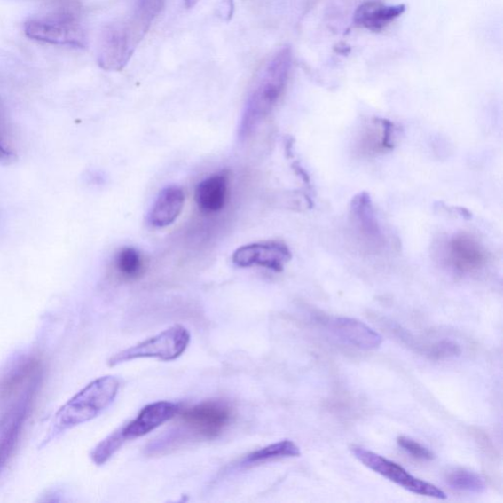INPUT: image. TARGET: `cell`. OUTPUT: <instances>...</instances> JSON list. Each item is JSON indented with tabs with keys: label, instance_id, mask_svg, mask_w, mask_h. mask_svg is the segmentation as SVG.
Segmentation results:
<instances>
[{
	"label": "cell",
	"instance_id": "obj_1",
	"mask_svg": "<svg viewBox=\"0 0 503 503\" xmlns=\"http://www.w3.org/2000/svg\"><path fill=\"white\" fill-rule=\"evenodd\" d=\"M164 0H134L130 14L108 24L100 35L98 63L106 71H121L130 62L155 18Z\"/></svg>",
	"mask_w": 503,
	"mask_h": 503
},
{
	"label": "cell",
	"instance_id": "obj_2",
	"mask_svg": "<svg viewBox=\"0 0 503 503\" xmlns=\"http://www.w3.org/2000/svg\"><path fill=\"white\" fill-rule=\"evenodd\" d=\"M291 62V50L286 47L264 64L246 100L240 125L241 139L248 138L278 104L287 84Z\"/></svg>",
	"mask_w": 503,
	"mask_h": 503
},
{
	"label": "cell",
	"instance_id": "obj_3",
	"mask_svg": "<svg viewBox=\"0 0 503 503\" xmlns=\"http://www.w3.org/2000/svg\"><path fill=\"white\" fill-rule=\"evenodd\" d=\"M121 389V381L114 376L98 378L81 389L54 415L43 444H47L69 429L90 422L111 406Z\"/></svg>",
	"mask_w": 503,
	"mask_h": 503
},
{
	"label": "cell",
	"instance_id": "obj_4",
	"mask_svg": "<svg viewBox=\"0 0 503 503\" xmlns=\"http://www.w3.org/2000/svg\"><path fill=\"white\" fill-rule=\"evenodd\" d=\"M180 406L175 402L157 401L145 405L130 423L119 428L100 442L90 459L98 466L106 464L127 443L154 431L177 417Z\"/></svg>",
	"mask_w": 503,
	"mask_h": 503
},
{
	"label": "cell",
	"instance_id": "obj_5",
	"mask_svg": "<svg viewBox=\"0 0 503 503\" xmlns=\"http://www.w3.org/2000/svg\"><path fill=\"white\" fill-rule=\"evenodd\" d=\"M24 31L28 38L43 43L76 49H84L87 44L76 4L60 7L48 16L33 18L25 23Z\"/></svg>",
	"mask_w": 503,
	"mask_h": 503
},
{
	"label": "cell",
	"instance_id": "obj_6",
	"mask_svg": "<svg viewBox=\"0 0 503 503\" xmlns=\"http://www.w3.org/2000/svg\"><path fill=\"white\" fill-rule=\"evenodd\" d=\"M177 436L210 441L222 436L231 426L233 411L226 402L208 400L179 410Z\"/></svg>",
	"mask_w": 503,
	"mask_h": 503
},
{
	"label": "cell",
	"instance_id": "obj_7",
	"mask_svg": "<svg viewBox=\"0 0 503 503\" xmlns=\"http://www.w3.org/2000/svg\"><path fill=\"white\" fill-rule=\"evenodd\" d=\"M190 341L191 335L185 326H172L147 341L114 354L107 363L109 367H116L122 363L142 358L175 361L186 351Z\"/></svg>",
	"mask_w": 503,
	"mask_h": 503
},
{
	"label": "cell",
	"instance_id": "obj_8",
	"mask_svg": "<svg viewBox=\"0 0 503 503\" xmlns=\"http://www.w3.org/2000/svg\"><path fill=\"white\" fill-rule=\"evenodd\" d=\"M350 450L356 459L363 463L365 468L396 483L398 486L416 493V495L438 499H445L447 498L445 492L441 489H438L432 483L413 477L400 465L385 459V457L360 446H351Z\"/></svg>",
	"mask_w": 503,
	"mask_h": 503
},
{
	"label": "cell",
	"instance_id": "obj_9",
	"mask_svg": "<svg viewBox=\"0 0 503 503\" xmlns=\"http://www.w3.org/2000/svg\"><path fill=\"white\" fill-rule=\"evenodd\" d=\"M40 382L35 383L9 405L0 417V460L4 465L13 454L28 419L34 397Z\"/></svg>",
	"mask_w": 503,
	"mask_h": 503
},
{
	"label": "cell",
	"instance_id": "obj_10",
	"mask_svg": "<svg viewBox=\"0 0 503 503\" xmlns=\"http://www.w3.org/2000/svg\"><path fill=\"white\" fill-rule=\"evenodd\" d=\"M42 379V363L25 357L0 373V408L7 406Z\"/></svg>",
	"mask_w": 503,
	"mask_h": 503
},
{
	"label": "cell",
	"instance_id": "obj_11",
	"mask_svg": "<svg viewBox=\"0 0 503 503\" xmlns=\"http://www.w3.org/2000/svg\"><path fill=\"white\" fill-rule=\"evenodd\" d=\"M290 259L288 247L274 241L240 247L232 255V262L238 268L262 267L276 272L282 271Z\"/></svg>",
	"mask_w": 503,
	"mask_h": 503
},
{
	"label": "cell",
	"instance_id": "obj_12",
	"mask_svg": "<svg viewBox=\"0 0 503 503\" xmlns=\"http://www.w3.org/2000/svg\"><path fill=\"white\" fill-rule=\"evenodd\" d=\"M327 332L338 342L363 350H377L382 336L358 319L351 318H328L324 321Z\"/></svg>",
	"mask_w": 503,
	"mask_h": 503
},
{
	"label": "cell",
	"instance_id": "obj_13",
	"mask_svg": "<svg viewBox=\"0 0 503 503\" xmlns=\"http://www.w3.org/2000/svg\"><path fill=\"white\" fill-rule=\"evenodd\" d=\"M447 258L455 270L471 272L482 268L487 255L482 245L472 236L459 234L448 242Z\"/></svg>",
	"mask_w": 503,
	"mask_h": 503
},
{
	"label": "cell",
	"instance_id": "obj_14",
	"mask_svg": "<svg viewBox=\"0 0 503 503\" xmlns=\"http://www.w3.org/2000/svg\"><path fill=\"white\" fill-rule=\"evenodd\" d=\"M406 11L405 4L386 5L377 0L364 3L354 14V22L372 32H381Z\"/></svg>",
	"mask_w": 503,
	"mask_h": 503
},
{
	"label": "cell",
	"instance_id": "obj_15",
	"mask_svg": "<svg viewBox=\"0 0 503 503\" xmlns=\"http://www.w3.org/2000/svg\"><path fill=\"white\" fill-rule=\"evenodd\" d=\"M185 204V192L169 186L160 192L150 210L149 222L154 227H167L177 221Z\"/></svg>",
	"mask_w": 503,
	"mask_h": 503
},
{
	"label": "cell",
	"instance_id": "obj_16",
	"mask_svg": "<svg viewBox=\"0 0 503 503\" xmlns=\"http://www.w3.org/2000/svg\"><path fill=\"white\" fill-rule=\"evenodd\" d=\"M228 192V177L218 173L200 182L195 191V200L200 210L215 214L225 206Z\"/></svg>",
	"mask_w": 503,
	"mask_h": 503
},
{
	"label": "cell",
	"instance_id": "obj_17",
	"mask_svg": "<svg viewBox=\"0 0 503 503\" xmlns=\"http://www.w3.org/2000/svg\"><path fill=\"white\" fill-rule=\"evenodd\" d=\"M300 455L299 446L292 441L286 440L264 446L244 456L238 465L241 468H250L272 460L298 457Z\"/></svg>",
	"mask_w": 503,
	"mask_h": 503
},
{
	"label": "cell",
	"instance_id": "obj_18",
	"mask_svg": "<svg viewBox=\"0 0 503 503\" xmlns=\"http://www.w3.org/2000/svg\"><path fill=\"white\" fill-rule=\"evenodd\" d=\"M447 483L454 490L471 493H482L487 490L486 481L481 475L464 469L448 474Z\"/></svg>",
	"mask_w": 503,
	"mask_h": 503
},
{
	"label": "cell",
	"instance_id": "obj_19",
	"mask_svg": "<svg viewBox=\"0 0 503 503\" xmlns=\"http://www.w3.org/2000/svg\"><path fill=\"white\" fill-rule=\"evenodd\" d=\"M369 130V134L365 136V141L371 151H387L393 147L392 137L395 127L386 119H376Z\"/></svg>",
	"mask_w": 503,
	"mask_h": 503
},
{
	"label": "cell",
	"instance_id": "obj_20",
	"mask_svg": "<svg viewBox=\"0 0 503 503\" xmlns=\"http://www.w3.org/2000/svg\"><path fill=\"white\" fill-rule=\"evenodd\" d=\"M116 270L127 279L139 278L143 271V260L139 251L132 247H126L116 255Z\"/></svg>",
	"mask_w": 503,
	"mask_h": 503
},
{
	"label": "cell",
	"instance_id": "obj_21",
	"mask_svg": "<svg viewBox=\"0 0 503 503\" xmlns=\"http://www.w3.org/2000/svg\"><path fill=\"white\" fill-rule=\"evenodd\" d=\"M397 444L402 450H405L417 460H433L435 459V454L431 451L428 450V448L422 444L411 440L409 437L399 436L397 438Z\"/></svg>",
	"mask_w": 503,
	"mask_h": 503
},
{
	"label": "cell",
	"instance_id": "obj_22",
	"mask_svg": "<svg viewBox=\"0 0 503 503\" xmlns=\"http://www.w3.org/2000/svg\"><path fill=\"white\" fill-rule=\"evenodd\" d=\"M461 350L459 345L447 341L437 342L429 350V354L436 359L450 358V357L459 356Z\"/></svg>",
	"mask_w": 503,
	"mask_h": 503
},
{
	"label": "cell",
	"instance_id": "obj_23",
	"mask_svg": "<svg viewBox=\"0 0 503 503\" xmlns=\"http://www.w3.org/2000/svg\"><path fill=\"white\" fill-rule=\"evenodd\" d=\"M16 161V155L4 147L0 143V163L11 164Z\"/></svg>",
	"mask_w": 503,
	"mask_h": 503
},
{
	"label": "cell",
	"instance_id": "obj_24",
	"mask_svg": "<svg viewBox=\"0 0 503 503\" xmlns=\"http://www.w3.org/2000/svg\"><path fill=\"white\" fill-rule=\"evenodd\" d=\"M219 11L222 12L221 16L230 20L233 13V3L232 0H223L222 6L219 7Z\"/></svg>",
	"mask_w": 503,
	"mask_h": 503
},
{
	"label": "cell",
	"instance_id": "obj_25",
	"mask_svg": "<svg viewBox=\"0 0 503 503\" xmlns=\"http://www.w3.org/2000/svg\"><path fill=\"white\" fill-rule=\"evenodd\" d=\"M185 2L187 8H192L199 3V0H185Z\"/></svg>",
	"mask_w": 503,
	"mask_h": 503
},
{
	"label": "cell",
	"instance_id": "obj_26",
	"mask_svg": "<svg viewBox=\"0 0 503 503\" xmlns=\"http://www.w3.org/2000/svg\"><path fill=\"white\" fill-rule=\"evenodd\" d=\"M4 466V465L3 461H2V460H0V470L3 469Z\"/></svg>",
	"mask_w": 503,
	"mask_h": 503
}]
</instances>
